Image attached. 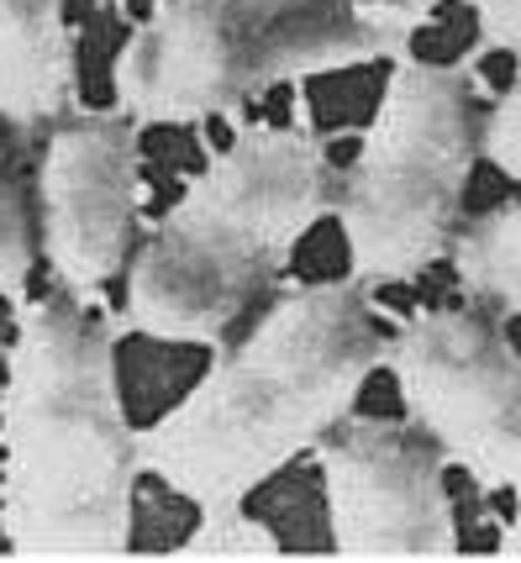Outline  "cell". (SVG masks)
Here are the masks:
<instances>
[{"instance_id":"1","label":"cell","mask_w":521,"mask_h":563,"mask_svg":"<svg viewBox=\"0 0 521 563\" xmlns=\"http://www.w3.org/2000/svg\"><path fill=\"white\" fill-rule=\"evenodd\" d=\"M385 353L369 285H296L143 432V474L196 511L243 506L353 417Z\"/></svg>"},{"instance_id":"2","label":"cell","mask_w":521,"mask_h":563,"mask_svg":"<svg viewBox=\"0 0 521 563\" xmlns=\"http://www.w3.org/2000/svg\"><path fill=\"white\" fill-rule=\"evenodd\" d=\"M122 311L75 290L22 306L0 390V527L11 553L100 559L132 542L143 432L117 374Z\"/></svg>"},{"instance_id":"3","label":"cell","mask_w":521,"mask_h":563,"mask_svg":"<svg viewBox=\"0 0 521 563\" xmlns=\"http://www.w3.org/2000/svg\"><path fill=\"white\" fill-rule=\"evenodd\" d=\"M326 211L322 137L306 122L243 126L132 253L122 274L126 332L174 347L222 343Z\"/></svg>"},{"instance_id":"4","label":"cell","mask_w":521,"mask_h":563,"mask_svg":"<svg viewBox=\"0 0 521 563\" xmlns=\"http://www.w3.org/2000/svg\"><path fill=\"white\" fill-rule=\"evenodd\" d=\"M443 0H164L117 53L137 126H196L274 85L400 58Z\"/></svg>"},{"instance_id":"5","label":"cell","mask_w":521,"mask_h":563,"mask_svg":"<svg viewBox=\"0 0 521 563\" xmlns=\"http://www.w3.org/2000/svg\"><path fill=\"white\" fill-rule=\"evenodd\" d=\"M474 164L479 117L469 64L400 58L332 196L347 274L358 285H406L432 269L458 238Z\"/></svg>"},{"instance_id":"6","label":"cell","mask_w":521,"mask_h":563,"mask_svg":"<svg viewBox=\"0 0 521 563\" xmlns=\"http://www.w3.org/2000/svg\"><path fill=\"white\" fill-rule=\"evenodd\" d=\"M385 368L411 427L485 490L521 495V347L479 306H432L390 332Z\"/></svg>"},{"instance_id":"7","label":"cell","mask_w":521,"mask_h":563,"mask_svg":"<svg viewBox=\"0 0 521 563\" xmlns=\"http://www.w3.org/2000/svg\"><path fill=\"white\" fill-rule=\"evenodd\" d=\"M143 126L122 106L85 111L43 143L37 185H32V227L37 258L64 290L90 295L122 279L137 247L143 221Z\"/></svg>"},{"instance_id":"8","label":"cell","mask_w":521,"mask_h":563,"mask_svg":"<svg viewBox=\"0 0 521 563\" xmlns=\"http://www.w3.org/2000/svg\"><path fill=\"white\" fill-rule=\"evenodd\" d=\"M326 532L337 553L364 559H447L458 521L447 495V453L422 427L347 417L317 448Z\"/></svg>"},{"instance_id":"9","label":"cell","mask_w":521,"mask_h":563,"mask_svg":"<svg viewBox=\"0 0 521 563\" xmlns=\"http://www.w3.org/2000/svg\"><path fill=\"white\" fill-rule=\"evenodd\" d=\"M79 111V32L64 0H0V132L43 147Z\"/></svg>"},{"instance_id":"10","label":"cell","mask_w":521,"mask_h":563,"mask_svg":"<svg viewBox=\"0 0 521 563\" xmlns=\"http://www.w3.org/2000/svg\"><path fill=\"white\" fill-rule=\"evenodd\" d=\"M447 258H453L458 290L479 311H490L500 321L521 317V196L464 221Z\"/></svg>"},{"instance_id":"11","label":"cell","mask_w":521,"mask_h":563,"mask_svg":"<svg viewBox=\"0 0 521 563\" xmlns=\"http://www.w3.org/2000/svg\"><path fill=\"white\" fill-rule=\"evenodd\" d=\"M0 132V300L26 290V274L37 269V227H32V200Z\"/></svg>"},{"instance_id":"12","label":"cell","mask_w":521,"mask_h":563,"mask_svg":"<svg viewBox=\"0 0 521 563\" xmlns=\"http://www.w3.org/2000/svg\"><path fill=\"white\" fill-rule=\"evenodd\" d=\"M285 538L274 532L269 521L248 516L243 506H226V511H200L196 532L179 542V553H200V559H253V553H279Z\"/></svg>"},{"instance_id":"13","label":"cell","mask_w":521,"mask_h":563,"mask_svg":"<svg viewBox=\"0 0 521 563\" xmlns=\"http://www.w3.org/2000/svg\"><path fill=\"white\" fill-rule=\"evenodd\" d=\"M479 158H490V169L521 185V79L479 122Z\"/></svg>"},{"instance_id":"14","label":"cell","mask_w":521,"mask_h":563,"mask_svg":"<svg viewBox=\"0 0 521 563\" xmlns=\"http://www.w3.org/2000/svg\"><path fill=\"white\" fill-rule=\"evenodd\" d=\"M474 22L485 48L521 58V0H474Z\"/></svg>"},{"instance_id":"15","label":"cell","mask_w":521,"mask_h":563,"mask_svg":"<svg viewBox=\"0 0 521 563\" xmlns=\"http://www.w3.org/2000/svg\"><path fill=\"white\" fill-rule=\"evenodd\" d=\"M521 500V495H517ZM500 553H521V506H517V516L506 521V538H500Z\"/></svg>"}]
</instances>
